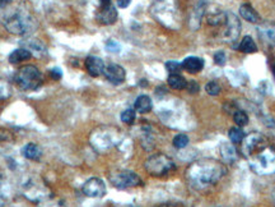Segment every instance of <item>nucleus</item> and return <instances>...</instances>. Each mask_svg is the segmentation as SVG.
Wrapping results in <instances>:
<instances>
[{"label": "nucleus", "mask_w": 275, "mask_h": 207, "mask_svg": "<svg viewBox=\"0 0 275 207\" xmlns=\"http://www.w3.org/2000/svg\"><path fill=\"white\" fill-rule=\"evenodd\" d=\"M97 21L102 25H114L117 21V11L111 3L110 4H102L101 9L97 13Z\"/></svg>", "instance_id": "obj_13"}, {"label": "nucleus", "mask_w": 275, "mask_h": 207, "mask_svg": "<svg viewBox=\"0 0 275 207\" xmlns=\"http://www.w3.org/2000/svg\"><path fill=\"white\" fill-rule=\"evenodd\" d=\"M22 155L28 160H40L42 156V149L36 143H27V145L23 146L22 149Z\"/></svg>", "instance_id": "obj_19"}, {"label": "nucleus", "mask_w": 275, "mask_h": 207, "mask_svg": "<svg viewBox=\"0 0 275 207\" xmlns=\"http://www.w3.org/2000/svg\"><path fill=\"white\" fill-rule=\"evenodd\" d=\"M106 49L109 51H111V53H119V51L121 50V46H120L119 42L115 41V40H109V41L106 42Z\"/></svg>", "instance_id": "obj_34"}, {"label": "nucleus", "mask_w": 275, "mask_h": 207, "mask_svg": "<svg viewBox=\"0 0 275 207\" xmlns=\"http://www.w3.org/2000/svg\"><path fill=\"white\" fill-rule=\"evenodd\" d=\"M223 26H224V30L222 32L223 41L229 44V45L237 42L239 34H241V22H239V18L237 17L236 14L232 13V12H225V20Z\"/></svg>", "instance_id": "obj_10"}, {"label": "nucleus", "mask_w": 275, "mask_h": 207, "mask_svg": "<svg viewBox=\"0 0 275 207\" xmlns=\"http://www.w3.org/2000/svg\"><path fill=\"white\" fill-rule=\"evenodd\" d=\"M86 68L92 77H98L103 74L106 65L102 59L91 55L86 59Z\"/></svg>", "instance_id": "obj_14"}, {"label": "nucleus", "mask_w": 275, "mask_h": 207, "mask_svg": "<svg viewBox=\"0 0 275 207\" xmlns=\"http://www.w3.org/2000/svg\"><path fill=\"white\" fill-rule=\"evenodd\" d=\"M228 137H229L232 143H242L246 135H244V132L241 129V127H233V128H231L229 132H228Z\"/></svg>", "instance_id": "obj_25"}, {"label": "nucleus", "mask_w": 275, "mask_h": 207, "mask_svg": "<svg viewBox=\"0 0 275 207\" xmlns=\"http://www.w3.org/2000/svg\"><path fill=\"white\" fill-rule=\"evenodd\" d=\"M150 12L153 17L167 28L176 30L180 26V13L176 0H156Z\"/></svg>", "instance_id": "obj_3"}, {"label": "nucleus", "mask_w": 275, "mask_h": 207, "mask_svg": "<svg viewBox=\"0 0 275 207\" xmlns=\"http://www.w3.org/2000/svg\"><path fill=\"white\" fill-rule=\"evenodd\" d=\"M12 0H0V6H7V4L11 3Z\"/></svg>", "instance_id": "obj_38"}, {"label": "nucleus", "mask_w": 275, "mask_h": 207, "mask_svg": "<svg viewBox=\"0 0 275 207\" xmlns=\"http://www.w3.org/2000/svg\"><path fill=\"white\" fill-rule=\"evenodd\" d=\"M103 74H105V77L107 81H110L111 83H114V84L122 83V82L125 81V78H126L125 69H124L121 65L114 64V63L110 65H107V67L105 68V72H103Z\"/></svg>", "instance_id": "obj_12"}, {"label": "nucleus", "mask_w": 275, "mask_h": 207, "mask_svg": "<svg viewBox=\"0 0 275 207\" xmlns=\"http://www.w3.org/2000/svg\"><path fill=\"white\" fill-rule=\"evenodd\" d=\"M144 169L152 176H164L176 170V164L167 155L156 154L145 160Z\"/></svg>", "instance_id": "obj_7"}, {"label": "nucleus", "mask_w": 275, "mask_h": 207, "mask_svg": "<svg viewBox=\"0 0 275 207\" xmlns=\"http://www.w3.org/2000/svg\"><path fill=\"white\" fill-rule=\"evenodd\" d=\"M16 83L18 84L21 90L23 91H35L37 90L44 82L42 73L40 72L39 68L35 65H25L17 70L16 76Z\"/></svg>", "instance_id": "obj_6"}, {"label": "nucleus", "mask_w": 275, "mask_h": 207, "mask_svg": "<svg viewBox=\"0 0 275 207\" xmlns=\"http://www.w3.org/2000/svg\"><path fill=\"white\" fill-rule=\"evenodd\" d=\"M214 63L218 65H220V67L225 65V63H227V55H225L224 51L219 50L214 54Z\"/></svg>", "instance_id": "obj_33"}, {"label": "nucleus", "mask_w": 275, "mask_h": 207, "mask_svg": "<svg viewBox=\"0 0 275 207\" xmlns=\"http://www.w3.org/2000/svg\"><path fill=\"white\" fill-rule=\"evenodd\" d=\"M12 95V88L4 79H0V100H6Z\"/></svg>", "instance_id": "obj_30"}, {"label": "nucleus", "mask_w": 275, "mask_h": 207, "mask_svg": "<svg viewBox=\"0 0 275 207\" xmlns=\"http://www.w3.org/2000/svg\"><path fill=\"white\" fill-rule=\"evenodd\" d=\"M111 0H101V4H110Z\"/></svg>", "instance_id": "obj_39"}, {"label": "nucleus", "mask_w": 275, "mask_h": 207, "mask_svg": "<svg viewBox=\"0 0 275 207\" xmlns=\"http://www.w3.org/2000/svg\"><path fill=\"white\" fill-rule=\"evenodd\" d=\"M233 121L237 124V127H244L248 123V115L243 110H236L233 113Z\"/></svg>", "instance_id": "obj_26"}, {"label": "nucleus", "mask_w": 275, "mask_h": 207, "mask_svg": "<svg viewBox=\"0 0 275 207\" xmlns=\"http://www.w3.org/2000/svg\"><path fill=\"white\" fill-rule=\"evenodd\" d=\"M242 143L243 155L255 173L260 175L275 173V149L261 133H250Z\"/></svg>", "instance_id": "obj_1"}, {"label": "nucleus", "mask_w": 275, "mask_h": 207, "mask_svg": "<svg viewBox=\"0 0 275 207\" xmlns=\"http://www.w3.org/2000/svg\"><path fill=\"white\" fill-rule=\"evenodd\" d=\"M131 0H117V6L120 7V8H128L129 6H130Z\"/></svg>", "instance_id": "obj_37"}, {"label": "nucleus", "mask_w": 275, "mask_h": 207, "mask_svg": "<svg viewBox=\"0 0 275 207\" xmlns=\"http://www.w3.org/2000/svg\"><path fill=\"white\" fill-rule=\"evenodd\" d=\"M205 91L208 95L210 96H218L220 93V91H222V88H220L219 83L215 81H210L206 83L205 86Z\"/></svg>", "instance_id": "obj_29"}, {"label": "nucleus", "mask_w": 275, "mask_h": 207, "mask_svg": "<svg viewBox=\"0 0 275 207\" xmlns=\"http://www.w3.org/2000/svg\"><path fill=\"white\" fill-rule=\"evenodd\" d=\"M6 28L13 35H27L34 32L37 28V23L32 18V16L25 12H16L9 16L4 22Z\"/></svg>", "instance_id": "obj_5"}, {"label": "nucleus", "mask_w": 275, "mask_h": 207, "mask_svg": "<svg viewBox=\"0 0 275 207\" xmlns=\"http://www.w3.org/2000/svg\"><path fill=\"white\" fill-rule=\"evenodd\" d=\"M166 69L168 70L170 74H178L181 69H182V65H181V63L176 62V60H168L166 63Z\"/></svg>", "instance_id": "obj_31"}, {"label": "nucleus", "mask_w": 275, "mask_h": 207, "mask_svg": "<svg viewBox=\"0 0 275 207\" xmlns=\"http://www.w3.org/2000/svg\"><path fill=\"white\" fill-rule=\"evenodd\" d=\"M28 46H30L28 50H30L31 53H32V50L36 51L37 54L39 53L45 54V51H46V46H45L41 41H30L28 42Z\"/></svg>", "instance_id": "obj_32"}, {"label": "nucleus", "mask_w": 275, "mask_h": 207, "mask_svg": "<svg viewBox=\"0 0 275 207\" xmlns=\"http://www.w3.org/2000/svg\"><path fill=\"white\" fill-rule=\"evenodd\" d=\"M239 16H241L244 21L253 23V25L260 22V16H258L257 12H256L250 4H242V6L239 7Z\"/></svg>", "instance_id": "obj_17"}, {"label": "nucleus", "mask_w": 275, "mask_h": 207, "mask_svg": "<svg viewBox=\"0 0 275 207\" xmlns=\"http://www.w3.org/2000/svg\"><path fill=\"white\" fill-rule=\"evenodd\" d=\"M237 50H239L243 54H253L257 51V45H256L255 40L251 36H244L241 40L239 45L237 46Z\"/></svg>", "instance_id": "obj_20"}, {"label": "nucleus", "mask_w": 275, "mask_h": 207, "mask_svg": "<svg viewBox=\"0 0 275 207\" xmlns=\"http://www.w3.org/2000/svg\"><path fill=\"white\" fill-rule=\"evenodd\" d=\"M204 60L199 56H187L186 59H183V62L181 63L182 65V69H185L186 72L191 73H199L204 69Z\"/></svg>", "instance_id": "obj_15"}, {"label": "nucleus", "mask_w": 275, "mask_h": 207, "mask_svg": "<svg viewBox=\"0 0 275 207\" xmlns=\"http://www.w3.org/2000/svg\"><path fill=\"white\" fill-rule=\"evenodd\" d=\"M89 141L95 149L103 151L119 145L121 141V133L114 127H98L91 133Z\"/></svg>", "instance_id": "obj_4"}, {"label": "nucleus", "mask_w": 275, "mask_h": 207, "mask_svg": "<svg viewBox=\"0 0 275 207\" xmlns=\"http://www.w3.org/2000/svg\"><path fill=\"white\" fill-rule=\"evenodd\" d=\"M125 207H138V206H135V204H126Z\"/></svg>", "instance_id": "obj_41"}, {"label": "nucleus", "mask_w": 275, "mask_h": 207, "mask_svg": "<svg viewBox=\"0 0 275 207\" xmlns=\"http://www.w3.org/2000/svg\"><path fill=\"white\" fill-rule=\"evenodd\" d=\"M136 118V112L134 109H126L124 110V112L121 113V117H120V119H121L122 123L125 124H133L134 121H135Z\"/></svg>", "instance_id": "obj_28"}, {"label": "nucleus", "mask_w": 275, "mask_h": 207, "mask_svg": "<svg viewBox=\"0 0 275 207\" xmlns=\"http://www.w3.org/2000/svg\"><path fill=\"white\" fill-rule=\"evenodd\" d=\"M50 76L51 78L55 79V81H59V79H61V77H63V70H61L60 68H53V69L50 70Z\"/></svg>", "instance_id": "obj_36"}, {"label": "nucleus", "mask_w": 275, "mask_h": 207, "mask_svg": "<svg viewBox=\"0 0 275 207\" xmlns=\"http://www.w3.org/2000/svg\"><path fill=\"white\" fill-rule=\"evenodd\" d=\"M82 190L87 197H91V198H102L107 192L105 182L101 178H96V176L87 180L82 187Z\"/></svg>", "instance_id": "obj_11"}, {"label": "nucleus", "mask_w": 275, "mask_h": 207, "mask_svg": "<svg viewBox=\"0 0 275 207\" xmlns=\"http://www.w3.org/2000/svg\"><path fill=\"white\" fill-rule=\"evenodd\" d=\"M258 34L261 36L262 41L269 45H275V28L271 26H262L258 28Z\"/></svg>", "instance_id": "obj_22"}, {"label": "nucleus", "mask_w": 275, "mask_h": 207, "mask_svg": "<svg viewBox=\"0 0 275 207\" xmlns=\"http://www.w3.org/2000/svg\"><path fill=\"white\" fill-rule=\"evenodd\" d=\"M227 174L224 162L215 159H201L192 162L187 169V180L196 189L215 185Z\"/></svg>", "instance_id": "obj_2"}, {"label": "nucleus", "mask_w": 275, "mask_h": 207, "mask_svg": "<svg viewBox=\"0 0 275 207\" xmlns=\"http://www.w3.org/2000/svg\"><path fill=\"white\" fill-rule=\"evenodd\" d=\"M158 207H175V206H170V204H162V206H158Z\"/></svg>", "instance_id": "obj_40"}, {"label": "nucleus", "mask_w": 275, "mask_h": 207, "mask_svg": "<svg viewBox=\"0 0 275 207\" xmlns=\"http://www.w3.org/2000/svg\"><path fill=\"white\" fill-rule=\"evenodd\" d=\"M23 194L30 201L39 203L51 196V190L39 178H28L27 182L23 184Z\"/></svg>", "instance_id": "obj_8"}, {"label": "nucleus", "mask_w": 275, "mask_h": 207, "mask_svg": "<svg viewBox=\"0 0 275 207\" xmlns=\"http://www.w3.org/2000/svg\"><path fill=\"white\" fill-rule=\"evenodd\" d=\"M153 109V102L152 98L148 95H140L136 97L135 102H134V110L140 114H145V113H149Z\"/></svg>", "instance_id": "obj_18"}, {"label": "nucleus", "mask_w": 275, "mask_h": 207, "mask_svg": "<svg viewBox=\"0 0 275 207\" xmlns=\"http://www.w3.org/2000/svg\"><path fill=\"white\" fill-rule=\"evenodd\" d=\"M110 182L117 189L139 187L143 184L140 176L131 170H115L110 174Z\"/></svg>", "instance_id": "obj_9"}, {"label": "nucleus", "mask_w": 275, "mask_h": 207, "mask_svg": "<svg viewBox=\"0 0 275 207\" xmlns=\"http://www.w3.org/2000/svg\"><path fill=\"white\" fill-rule=\"evenodd\" d=\"M167 83H168V86H170L171 88L177 91L183 90V88H186L187 86L186 79L183 78L181 74H170L168 78H167Z\"/></svg>", "instance_id": "obj_23"}, {"label": "nucleus", "mask_w": 275, "mask_h": 207, "mask_svg": "<svg viewBox=\"0 0 275 207\" xmlns=\"http://www.w3.org/2000/svg\"><path fill=\"white\" fill-rule=\"evenodd\" d=\"M220 155H222L224 164H228V165H232V164H234L238 160V154H237L236 147L228 142L223 143L220 146Z\"/></svg>", "instance_id": "obj_16"}, {"label": "nucleus", "mask_w": 275, "mask_h": 207, "mask_svg": "<svg viewBox=\"0 0 275 207\" xmlns=\"http://www.w3.org/2000/svg\"><path fill=\"white\" fill-rule=\"evenodd\" d=\"M32 58V53L28 49H17L9 55V63L12 64H18L21 62H26L28 59Z\"/></svg>", "instance_id": "obj_21"}, {"label": "nucleus", "mask_w": 275, "mask_h": 207, "mask_svg": "<svg viewBox=\"0 0 275 207\" xmlns=\"http://www.w3.org/2000/svg\"><path fill=\"white\" fill-rule=\"evenodd\" d=\"M186 88H187V91L191 93V95H195V93H197V92H199V90H200L199 83H197L196 81L189 82V83H187V86H186Z\"/></svg>", "instance_id": "obj_35"}, {"label": "nucleus", "mask_w": 275, "mask_h": 207, "mask_svg": "<svg viewBox=\"0 0 275 207\" xmlns=\"http://www.w3.org/2000/svg\"><path fill=\"white\" fill-rule=\"evenodd\" d=\"M2 180H3V174L0 173V183H2Z\"/></svg>", "instance_id": "obj_42"}, {"label": "nucleus", "mask_w": 275, "mask_h": 207, "mask_svg": "<svg viewBox=\"0 0 275 207\" xmlns=\"http://www.w3.org/2000/svg\"><path fill=\"white\" fill-rule=\"evenodd\" d=\"M190 140L189 137H187V135H185V133H180V135L175 136V138H173L172 141V145L173 147H176V149L178 150H182L185 149L187 145H189Z\"/></svg>", "instance_id": "obj_27"}, {"label": "nucleus", "mask_w": 275, "mask_h": 207, "mask_svg": "<svg viewBox=\"0 0 275 207\" xmlns=\"http://www.w3.org/2000/svg\"><path fill=\"white\" fill-rule=\"evenodd\" d=\"M36 207H67V203L64 202V199L54 197L53 194H51V196L48 197L46 199L36 203Z\"/></svg>", "instance_id": "obj_24"}]
</instances>
